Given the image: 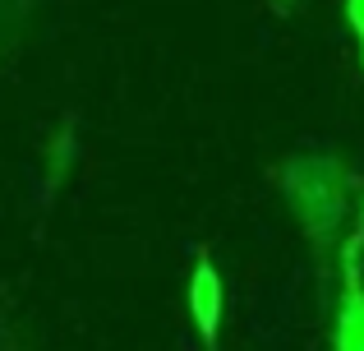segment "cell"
<instances>
[{
	"instance_id": "6da1fadb",
	"label": "cell",
	"mask_w": 364,
	"mask_h": 351,
	"mask_svg": "<svg viewBox=\"0 0 364 351\" xmlns=\"http://www.w3.org/2000/svg\"><path fill=\"white\" fill-rule=\"evenodd\" d=\"M286 199L300 213V222L309 231L328 236L341 222V204H346V167L332 157H300L282 172Z\"/></svg>"
},
{
	"instance_id": "7a4b0ae2",
	"label": "cell",
	"mask_w": 364,
	"mask_h": 351,
	"mask_svg": "<svg viewBox=\"0 0 364 351\" xmlns=\"http://www.w3.org/2000/svg\"><path fill=\"white\" fill-rule=\"evenodd\" d=\"M364 217L360 231L346 241L341 250V300H337V333H332V347L337 351H364Z\"/></svg>"
},
{
	"instance_id": "3957f363",
	"label": "cell",
	"mask_w": 364,
	"mask_h": 351,
	"mask_svg": "<svg viewBox=\"0 0 364 351\" xmlns=\"http://www.w3.org/2000/svg\"><path fill=\"white\" fill-rule=\"evenodd\" d=\"M222 310H226L222 273H217L213 254L198 250L194 273H189V315H194V328H198V337H203V351H217V337H222Z\"/></svg>"
},
{
	"instance_id": "277c9868",
	"label": "cell",
	"mask_w": 364,
	"mask_h": 351,
	"mask_svg": "<svg viewBox=\"0 0 364 351\" xmlns=\"http://www.w3.org/2000/svg\"><path fill=\"white\" fill-rule=\"evenodd\" d=\"M346 19H350V33H355L360 65H364V0H346Z\"/></svg>"
}]
</instances>
